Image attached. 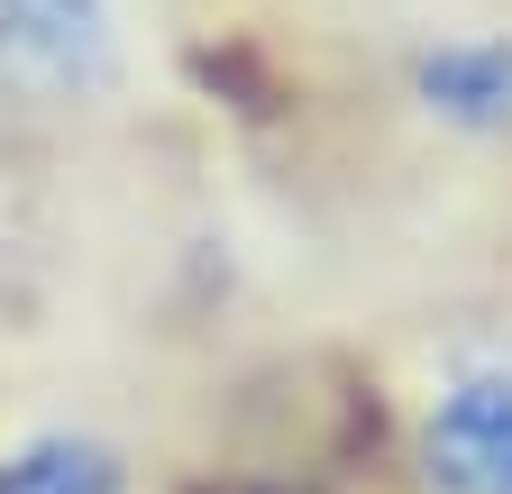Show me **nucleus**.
I'll return each instance as SVG.
<instances>
[{
	"instance_id": "obj_1",
	"label": "nucleus",
	"mask_w": 512,
	"mask_h": 494,
	"mask_svg": "<svg viewBox=\"0 0 512 494\" xmlns=\"http://www.w3.org/2000/svg\"><path fill=\"white\" fill-rule=\"evenodd\" d=\"M138 65V0H0V129L10 138H83L119 119Z\"/></svg>"
},
{
	"instance_id": "obj_3",
	"label": "nucleus",
	"mask_w": 512,
	"mask_h": 494,
	"mask_svg": "<svg viewBox=\"0 0 512 494\" xmlns=\"http://www.w3.org/2000/svg\"><path fill=\"white\" fill-rule=\"evenodd\" d=\"M384 92L430 147H512V10H421L384 46Z\"/></svg>"
},
{
	"instance_id": "obj_2",
	"label": "nucleus",
	"mask_w": 512,
	"mask_h": 494,
	"mask_svg": "<svg viewBox=\"0 0 512 494\" xmlns=\"http://www.w3.org/2000/svg\"><path fill=\"white\" fill-rule=\"evenodd\" d=\"M412 494H512V321L448 330L403 394Z\"/></svg>"
},
{
	"instance_id": "obj_4",
	"label": "nucleus",
	"mask_w": 512,
	"mask_h": 494,
	"mask_svg": "<svg viewBox=\"0 0 512 494\" xmlns=\"http://www.w3.org/2000/svg\"><path fill=\"white\" fill-rule=\"evenodd\" d=\"M0 494H156V458L101 394H19L0 403Z\"/></svg>"
},
{
	"instance_id": "obj_5",
	"label": "nucleus",
	"mask_w": 512,
	"mask_h": 494,
	"mask_svg": "<svg viewBox=\"0 0 512 494\" xmlns=\"http://www.w3.org/2000/svg\"><path fill=\"white\" fill-rule=\"evenodd\" d=\"M247 494H275V485H247Z\"/></svg>"
}]
</instances>
